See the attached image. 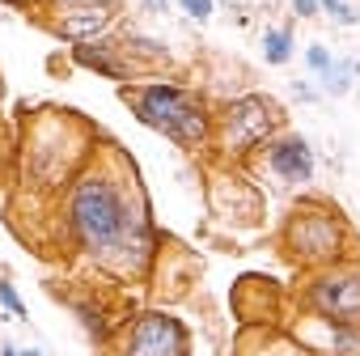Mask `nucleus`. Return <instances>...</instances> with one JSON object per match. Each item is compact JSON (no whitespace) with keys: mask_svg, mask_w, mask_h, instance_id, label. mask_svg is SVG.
Here are the masks:
<instances>
[{"mask_svg":"<svg viewBox=\"0 0 360 356\" xmlns=\"http://www.w3.org/2000/svg\"><path fill=\"white\" fill-rule=\"evenodd\" d=\"M292 51H297L292 26H271V30H263V60H267L271 68H284V64L292 60Z\"/></svg>","mask_w":360,"mask_h":356,"instance_id":"obj_14","label":"nucleus"},{"mask_svg":"<svg viewBox=\"0 0 360 356\" xmlns=\"http://www.w3.org/2000/svg\"><path fill=\"white\" fill-rule=\"evenodd\" d=\"M276 246L301 276L360 259V242H356L352 221L326 196H301L284 212V221L276 229Z\"/></svg>","mask_w":360,"mask_h":356,"instance_id":"obj_4","label":"nucleus"},{"mask_svg":"<svg viewBox=\"0 0 360 356\" xmlns=\"http://www.w3.org/2000/svg\"><path fill=\"white\" fill-rule=\"evenodd\" d=\"M140 9H144V13H165L169 0H140Z\"/></svg>","mask_w":360,"mask_h":356,"instance_id":"obj_22","label":"nucleus"},{"mask_svg":"<svg viewBox=\"0 0 360 356\" xmlns=\"http://www.w3.org/2000/svg\"><path fill=\"white\" fill-rule=\"evenodd\" d=\"M178 9H183L191 22H208L212 9H217V0H178Z\"/></svg>","mask_w":360,"mask_h":356,"instance_id":"obj_19","label":"nucleus"},{"mask_svg":"<svg viewBox=\"0 0 360 356\" xmlns=\"http://www.w3.org/2000/svg\"><path fill=\"white\" fill-rule=\"evenodd\" d=\"M208 212L212 221L229 225V229H263L267 225V196L259 191L255 174L246 165H225V161H208Z\"/></svg>","mask_w":360,"mask_h":356,"instance_id":"obj_8","label":"nucleus"},{"mask_svg":"<svg viewBox=\"0 0 360 356\" xmlns=\"http://www.w3.org/2000/svg\"><path fill=\"white\" fill-rule=\"evenodd\" d=\"M322 13V5H318V0H292V18H318Z\"/></svg>","mask_w":360,"mask_h":356,"instance_id":"obj_20","label":"nucleus"},{"mask_svg":"<svg viewBox=\"0 0 360 356\" xmlns=\"http://www.w3.org/2000/svg\"><path fill=\"white\" fill-rule=\"evenodd\" d=\"M318 5H322V13H326L330 22H339V26H356V22H360V13L347 5V0H318Z\"/></svg>","mask_w":360,"mask_h":356,"instance_id":"obj_17","label":"nucleus"},{"mask_svg":"<svg viewBox=\"0 0 360 356\" xmlns=\"http://www.w3.org/2000/svg\"><path fill=\"white\" fill-rule=\"evenodd\" d=\"M292 301H297V314L360 326V259L335 263L322 272H305L301 284L292 288Z\"/></svg>","mask_w":360,"mask_h":356,"instance_id":"obj_7","label":"nucleus"},{"mask_svg":"<svg viewBox=\"0 0 360 356\" xmlns=\"http://www.w3.org/2000/svg\"><path fill=\"white\" fill-rule=\"evenodd\" d=\"M22 356H43V352L39 348H22Z\"/></svg>","mask_w":360,"mask_h":356,"instance_id":"obj_26","label":"nucleus"},{"mask_svg":"<svg viewBox=\"0 0 360 356\" xmlns=\"http://www.w3.org/2000/svg\"><path fill=\"white\" fill-rule=\"evenodd\" d=\"M98 153V127H89L68 106H47L30 119L22 136V187L43 200H60L64 187Z\"/></svg>","mask_w":360,"mask_h":356,"instance_id":"obj_2","label":"nucleus"},{"mask_svg":"<svg viewBox=\"0 0 360 356\" xmlns=\"http://www.w3.org/2000/svg\"><path fill=\"white\" fill-rule=\"evenodd\" d=\"M0 356H22V348H13V343H0Z\"/></svg>","mask_w":360,"mask_h":356,"instance_id":"obj_25","label":"nucleus"},{"mask_svg":"<svg viewBox=\"0 0 360 356\" xmlns=\"http://www.w3.org/2000/svg\"><path fill=\"white\" fill-rule=\"evenodd\" d=\"M119 39H123V56H127V64H131L136 77H148V72L169 68V51H165L157 39L136 34V30H119Z\"/></svg>","mask_w":360,"mask_h":356,"instance_id":"obj_13","label":"nucleus"},{"mask_svg":"<svg viewBox=\"0 0 360 356\" xmlns=\"http://www.w3.org/2000/svg\"><path fill=\"white\" fill-rule=\"evenodd\" d=\"M0 85H5V81H0Z\"/></svg>","mask_w":360,"mask_h":356,"instance_id":"obj_27","label":"nucleus"},{"mask_svg":"<svg viewBox=\"0 0 360 356\" xmlns=\"http://www.w3.org/2000/svg\"><path fill=\"white\" fill-rule=\"evenodd\" d=\"M60 229L68 246L115 284H148L161 234L131 157L102 140L89 165L60 196Z\"/></svg>","mask_w":360,"mask_h":356,"instance_id":"obj_1","label":"nucleus"},{"mask_svg":"<svg viewBox=\"0 0 360 356\" xmlns=\"http://www.w3.org/2000/svg\"><path fill=\"white\" fill-rule=\"evenodd\" d=\"M288 335L314 356H360V326H343V322H326V318H314V314H297Z\"/></svg>","mask_w":360,"mask_h":356,"instance_id":"obj_11","label":"nucleus"},{"mask_svg":"<svg viewBox=\"0 0 360 356\" xmlns=\"http://www.w3.org/2000/svg\"><path fill=\"white\" fill-rule=\"evenodd\" d=\"M68 56H72L77 68L98 72V77H106V81H115V85L136 81V72H131V64H127V56H123L119 30H106V34H98V39H89V43H77V47H68Z\"/></svg>","mask_w":360,"mask_h":356,"instance_id":"obj_12","label":"nucleus"},{"mask_svg":"<svg viewBox=\"0 0 360 356\" xmlns=\"http://www.w3.org/2000/svg\"><path fill=\"white\" fill-rule=\"evenodd\" d=\"M330 64H335V56H330V51H326V47H322V43H314V47H309V51H305V68H309V72H314V77H322V72H326V68H330Z\"/></svg>","mask_w":360,"mask_h":356,"instance_id":"obj_18","label":"nucleus"},{"mask_svg":"<svg viewBox=\"0 0 360 356\" xmlns=\"http://www.w3.org/2000/svg\"><path fill=\"white\" fill-rule=\"evenodd\" d=\"M0 305L9 310V318H18V322H26L30 314H26V301H22V293L13 288V280L9 276H0Z\"/></svg>","mask_w":360,"mask_h":356,"instance_id":"obj_16","label":"nucleus"},{"mask_svg":"<svg viewBox=\"0 0 360 356\" xmlns=\"http://www.w3.org/2000/svg\"><path fill=\"white\" fill-rule=\"evenodd\" d=\"M98 352L102 356H191V326L161 305H140L115 326L110 343Z\"/></svg>","mask_w":360,"mask_h":356,"instance_id":"obj_6","label":"nucleus"},{"mask_svg":"<svg viewBox=\"0 0 360 356\" xmlns=\"http://www.w3.org/2000/svg\"><path fill=\"white\" fill-rule=\"evenodd\" d=\"M119 98L148 132L165 136L183 153L208 157V148H212V102L195 85L169 81V77H148V81L136 77V81L119 85Z\"/></svg>","mask_w":360,"mask_h":356,"instance_id":"obj_3","label":"nucleus"},{"mask_svg":"<svg viewBox=\"0 0 360 356\" xmlns=\"http://www.w3.org/2000/svg\"><path fill=\"white\" fill-rule=\"evenodd\" d=\"M47 5H119V0H47Z\"/></svg>","mask_w":360,"mask_h":356,"instance_id":"obj_23","label":"nucleus"},{"mask_svg":"<svg viewBox=\"0 0 360 356\" xmlns=\"http://www.w3.org/2000/svg\"><path fill=\"white\" fill-rule=\"evenodd\" d=\"M34 22H39L51 39L77 47V43H89V39L115 30L119 5H43V9L34 13Z\"/></svg>","mask_w":360,"mask_h":356,"instance_id":"obj_9","label":"nucleus"},{"mask_svg":"<svg viewBox=\"0 0 360 356\" xmlns=\"http://www.w3.org/2000/svg\"><path fill=\"white\" fill-rule=\"evenodd\" d=\"M288 127V110L271 98V94H238L212 106V148L208 161H225V165H250L255 153L280 136Z\"/></svg>","mask_w":360,"mask_h":356,"instance_id":"obj_5","label":"nucleus"},{"mask_svg":"<svg viewBox=\"0 0 360 356\" xmlns=\"http://www.w3.org/2000/svg\"><path fill=\"white\" fill-rule=\"evenodd\" d=\"M297 98H301V102H314L318 94H314V85H305V81H301V85H297Z\"/></svg>","mask_w":360,"mask_h":356,"instance_id":"obj_24","label":"nucleus"},{"mask_svg":"<svg viewBox=\"0 0 360 356\" xmlns=\"http://www.w3.org/2000/svg\"><path fill=\"white\" fill-rule=\"evenodd\" d=\"M255 165H263L276 183H284V187H309L314 183V170H318V157H314V144L301 132L284 127L280 136H271L255 153Z\"/></svg>","mask_w":360,"mask_h":356,"instance_id":"obj_10","label":"nucleus"},{"mask_svg":"<svg viewBox=\"0 0 360 356\" xmlns=\"http://www.w3.org/2000/svg\"><path fill=\"white\" fill-rule=\"evenodd\" d=\"M352 77H360V60H339V56H335V64H330L318 81H322V94L343 98V94L352 89Z\"/></svg>","mask_w":360,"mask_h":356,"instance_id":"obj_15","label":"nucleus"},{"mask_svg":"<svg viewBox=\"0 0 360 356\" xmlns=\"http://www.w3.org/2000/svg\"><path fill=\"white\" fill-rule=\"evenodd\" d=\"M0 5H9V9H26V13H39L47 0H0Z\"/></svg>","mask_w":360,"mask_h":356,"instance_id":"obj_21","label":"nucleus"}]
</instances>
